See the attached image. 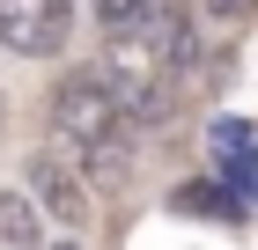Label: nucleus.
Returning a JSON list of instances; mask_svg holds the SVG:
<instances>
[{"label": "nucleus", "mask_w": 258, "mask_h": 250, "mask_svg": "<svg viewBox=\"0 0 258 250\" xmlns=\"http://www.w3.org/2000/svg\"><path fill=\"white\" fill-rule=\"evenodd\" d=\"M207 147H214L221 184H236V199H251V192H258V133L243 125V118H214Z\"/></svg>", "instance_id": "5"}, {"label": "nucleus", "mask_w": 258, "mask_h": 250, "mask_svg": "<svg viewBox=\"0 0 258 250\" xmlns=\"http://www.w3.org/2000/svg\"><path fill=\"white\" fill-rule=\"evenodd\" d=\"M89 8H96V22H103V30H125V22H133V15H148L155 0H89Z\"/></svg>", "instance_id": "8"}, {"label": "nucleus", "mask_w": 258, "mask_h": 250, "mask_svg": "<svg viewBox=\"0 0 258 250\" xmlns=\"http://www.w3.org/2000/svg\"><path fill=\"white\" fill-rule=\"evenodd\" d=\"M0 243H15V250H52V235L37 228L30 199H15V192H0Z\"/></svg>", "instance_id": "6"}, {"label": "nucleus", "mask_w": 258, "mask_h": 250, "mask_svg": "<svg viewBox=\"0 0 258 250\" xmlns=\"http://www.w3.org/2000/svg\"><path fill=\"white\" fill-rule=\"evenodd\" d=\"M184 66H192V15H184L177 0H155L148 15H133L125 30H111L103 74H111V89L125 96V111H133L140 125L170 111Z\"/></svg>", "instance_id": "1"}, {"label": "nucleus", "mask_w": 258, "mask_h": 250, "mask_svg": "<svg viewBox=\"0 0 258 250\" xmlns=\"http://www.w3.org/2000/svg\"><path fill=\"white\" fill-rule=\"evenodd\" d=\"M30 199H37L67 235L89 228V192H81V170L74 154H30Z\"/></svg>", "instance_id": "4"}, {"label": "nucleus", "mask_w": 258, "mask_h": 250, "mask_svg": "<svg viewBox=\"0 0 258 250\" xmlns=\"http://www.w3.org/2000/svg\"><path fill=\"white\" fill-rule=\"evenodd\" d=\"M67 30H74V0H0V44L22 59L67 52Z\"/></svg>", "instance_id": "3"}, {"label": "nucleus", "mask_w": 258, "mask_h": 250, "mask_svg": "<svg viewBox=\"0 0 258 250\" xmlns=\"http://www.w3.org/2000/svg\"><path fill=\"white\" fill-rule=\"evenodd\" d=\"M170 206H177V213H236V192H214V184H184Z\"/></svg>", "instance_id": "7"}, {"label": "nucleus", "mask_w": 258, "mask_h": 250, "mask_svg": "<svg viewBox=\"0 0 258 250\" xmlns=\"http://www.w3.org/2000/svg\"><path fill=\"white\" fill-rule=\"evenodd\" d=\"M207 15H214V22H251L258 0H207Z\"/></svg>", "instance_id": "9"}, {"label": "nucleus", "mask_w": 258, "mask_h": 250, "mask_svg": "<svg viewBox=\"0 0 258 250\" xmlns=\"http://www.w3.org/2000/svg\"><path fill=\"white\" fill-rule=\"evenodd\" d=\"M133 125L140 118L125 111L111 74H67L52 89V133H59V147L74 154V170L89 184H118L133 170Z\"/></svg>", "instance_id": "2"}]
</instances>
